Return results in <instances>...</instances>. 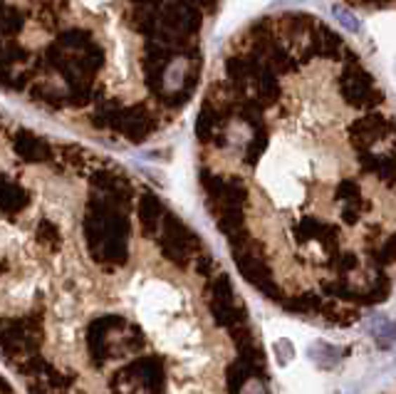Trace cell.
<instances>
[{
  "label": "cell",
  "instance_id": "cell-1",
  "mask_svg": "<svg viewBox=\"0 0 396 394\" xmlns=\"http://www.w3.org/2000/svg\"><path fill=\"white\" fill-rule=\"evenodd\" d=\"M0 367L22 394H270L204 236L114 157L3 107Z\"/></svg>",
  "mask_w": 396,
  "mask_h": 394
},
{
  "label": "cell",
  "instance_id": "cell-2",
  "mask_svg": "<svg viewBox=\"0 0 396 394\" xmlns=\"http://www.w3.org/2000/svg\"><path fill=\"white\" fill-rule=\"evenodd\" d=\"M223 0H0V92L84 139L141 147L204 87Z\"/></svg>",
  "mask_w": 396,
  "mask_h": 394
},
{
  "label": "cell",
  "instance_id": "cell-3",
  "mask_svg": "<svg viewBox=\"0 0 396 394\" xmlns=\"http://www.w3.org/2000/svg\"><path fill=\"white\" fill-rule=\"evenodd\" d=\"M357 11H396V0H339Z\"/></svg>",
  "mask_w": 396,
  "mask_h": 394
},
{
  "label": "cell",
  "instance_id": "cell-4",
  "mask_svg": "<svg viewBox=\"0 0 396 394\" xmlns=\"http://www.w3.org/2000/svg\"><path fill=\"white\" fill-rule=\"evenodd\" d=\"M0 394H22V389L13 382V377L0 367Z\"/></svg>",
  "mask_w": 396,
  "mask_h": 394
}]
</instances>
